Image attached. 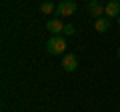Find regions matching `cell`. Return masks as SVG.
Instances as JSON below:
<instances>
[{"label": "cell", "mask_w": 120, "mask_h": 112, "mask_svg": "<svg viewBox=\"0 0 120 112\" xmlns=\"http://www.w3.org/2000/svg\"><path fill=\"white\" fill-rule=\"evenodd\" d=\"M66 48H68V44H66V40L62 38L60 34H58V36H52V38H48V42H46V50L50 52V54H54V56L64 54Z\"/></svg>", "instance_id": "1"}, {"label": "cell", "mask_w": 120, "mask_h": 112, "mask_svg": "<svg viewBox=\"0 0 120 112\" xmlns=\"http://www.w3.org/2000/svg\"><path fill=\"white\" fill-rule=\"evenodd\" d=\"M74 12H76V2H74V0H60L58 6H56V14H58L60 18L72 16Z\"/></svg>", "instance_id": "2"}, {"label": "cell", "mask_w": 120, "mask_h": 112, "mask_svg": "<svg viewBox=\"0 0 120 112\" xmlns=\"http://www.w3.org/2000/svg\"><path fill=\"white\" fill-rule=\"evenodd\" d=\"M64 26H66V24H62L60 18H52V20L46 22V30L52 32L54 36H58V32H64Z\"/></svg>", "instance_id": "3"}, {"label": "cell", "mask_w": 120, "mask_h": 112, "mask_svg": "<svg viewBox=\"0 0 120 112\" xmlns=\"http://www.w3.org/2000/svg\"><path fill=\"white\" fill-rule=\"evenodd\" d=\"M78 66V58L76 54H66L64 58H62V68L66 70V72H74Z\"/></svg>", "instance_id": "4"}, {"label": "cell", "mask_w": 120, "mask_h": 112, "mask_svg": "<svg viewBox=\"0 0 120 112\" xmlns=\"http://www.w3.org/2000/svg\"><path fill=\"white\" fill-rule=\"evenodd\" d=\"M104 12H106L108 18H112V16L118 18L120 16V2H118V0H110V2L104 6Z\"/></svg>", "instance_id": "5"}, {"label": "cell", "mask_w": 120, "mask_h": 112, "mask_svg": "<svg viewBox=\"0 0 120 112\" xmlns=\"http://www.w3.org/2000/svg\"><path fill=\"white\" fill-rule=\"evenodd\" d=\"M88 12L96 18H102V12H104V6L100 4V0H90L88 2Z\"/></svg>", "instance_id": "6"}, {"label": "cell", "mask_w": 120, "mask_h": 112, "mask_svg": "<svg viewBox=\"0 0 120 112\" xmlns=\"http://www.w3.org/2000/svg\"><path fill=\"white\" fill-rule=\"evenodd\" d=\"M94 28H96V32H108V28H110V18H96V22H94Z\"/></svg>", "instance_id": "7"}, {"label": "cell", "mask_w": 120, "mask_h": 112, "mask_svg": "<svg viewBox=\"0 0 120 112\" xmlns=\"http://www.w3.org/2000/svg\"><path fill=\"white\" fill-rule=\"evenodd\" d=\"M40 12H42V14H46V16H48V14L56 12V6L52 4L50 0H48V2H42V4H40Z\"/></svg>", "instance_id": "8"}, {"label": "cell", "mask_w": 120, "mask_h": 112, "mask_svg": "<svg viewBox=\"0 0 120 112\" xmlns=\"http://www.w3.org/2000/svg\"><path fill=\"white\" fill-rule=\"evenodd\" d=\"M74 30H76V28H74L72 24H66V26H64V32H62V34H66V36H70V34H74Z\"/></svg>", "instance_id": "9"}, {"label": "cell", "mask_w": 120, "mask_h": 112, "mask_svg": "<svg viewBox=\"0 0 120 112\" xmlns=\"http://www.w3.org/2000/svg\"><path fill=\"white\" fill-rule=\"evenodd\" d=\"M118 58H120V48H118Z\"/></svg>", "instance_id": "10"}, {"label": "cell", "mask_w": 120, "mask_h": 112, "mask_svg": "<svg viewBox=\"0 0 120 112\" xmlns=\"http://www.w3.org/2000/svg\"><path fill=\"white\" fill-rule=\"evenodd\" d=\"M118 24H120V16H118Z\"/></svg>", "instance_id": "11"}, {"label": "cell", "mask_w": 120, "mask_h": 112, "mask_svg": "<svg viewBox=\"0 0 120 112\" xmlns=\"http://www.w3.org/2000/svg\"><path fill=\"white\" fill-rule=\"evenodd\" d=\"M118 2H120V0H118Z\"/></svg>", "instance_id": "12"}]
</instances>
